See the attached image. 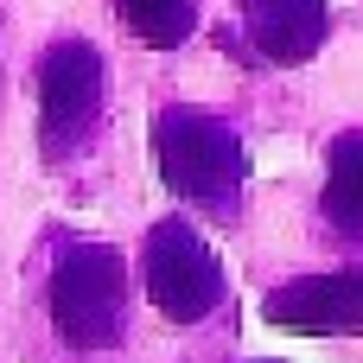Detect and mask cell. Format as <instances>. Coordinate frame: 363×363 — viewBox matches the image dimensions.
I'll use <instances>...</instances> for the list:
<instances>
[{"instance_id":"2","label":"cell","mask_w":363,"mask_h":363,"mask_svg":"<svg viewBox=\"0 0 363 363\" xmlns=\"http://www.w3.org/2000/svg\"><path fill=\"white\" fill-rule=\"evenodd\" d=\"M51 325L70 351H108L128 332V274L108 242H77L51 268Z\"/></svg>"},{"instance_id":"6","label":"cell","mask_w":363,"mask_h":363,"mask_svg":"<svg viewBox=\"0 0 363 363\" xmlns=\"http://www.w3.org/2000/svg\"><path fill=\"white\" fill-rule=\"evenodd\" d=\"M236 6H242V26H249V45L268 64H306L332 32L325 0H236Z\"/></svg>"},{"instance_id":"4","label":"cell","mask_w":363,"mask_h":363,"mask_svg":"<svg viewBox=\"0 0 363 363\" xmlns=\"http://www.w3.org/2000/svg\"><path fill=\"white\" fill-rule=\"evenodd\" d=\"M140 274H147V300L153 313H166L172 325H198L204 313L223 306V262L204 242L198 223L185 217H160L140 242Z\"/></svg>"},{"instance_id":"5","label":"cell","mask_w":363,"mask_h":363,"mask_svg":"<svg viewBox=\"0 0 363 363\" xmlns=\"http://www.w3.org/2000/svg\"><path fill=\"white\" fill-rule=\"evenodd\" d=\"M262 319L281 332H306V338H338V332H363V268H338V274H306L287 281L262 300Z\"/></svg>"},{"instance_id":"8","label":"cell","mask_w":363,"mask_h":363,"mask_svg":"<svg viewBox=\"0 0 363 363\" xmlns=\"http://www.w3.org/2000/svg\"><path fill=\"white\" fill-rule=\"evenodd\" d=\"M121 26L153 45V51H179L191 32H198V0H115Z\"/></svg>"},{"instance_id":"1","label":"cell","mask_w":363,"mask_h":363,"mask_svg":"<svg viewBox=\"0 0 363 363\" xmlns=\"http://www.w3.org/2000/svg\"><path fill=\"white\" fill-rule=\"evenodd\" d=\"M153 160H160V179L185 204H204L211 217H236L249 153H242V134L217 108H198V102L160 108L153 115Z\"/></svg>"},{"instance_id":"3","label":"cell","mask_w":363,"mask_h":363,"mask_svg":"<svg viewBox=\"0 0 363 363\" xmlns=\"http://www.w3.org/2000/svg\"><path fill=\"white\" fill-rule=\"evenodd\" d=\"M108 115V57L83 38H57L38 57V147L45 160L83 153L96 121Z\"/></svg>"},{"instance_id":"7","label":"cell","mask_w":363,"mask_h":363,"mask_svg":"<svg viewBox=\"0 0 363 363\" xmlns=\"http://www.w3.org/2000/svg\"><path fill=\"white\" fill-rule=\"evenodd\" d=\"M325 223L363 236V134H338L332 140V160H325Z\"/></svg>"}]
</instances>
